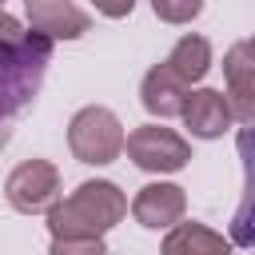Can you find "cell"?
Returning a JSON list of instances; mask_svg holds the SVG:
<instances>
[{
	"label": "cell",
	"instance_id": "obj_1",
	"mask_svg": "<svg viewBox=\"0 0 255 255\" xmlns=\"http://www.w3.org/2000/svg\"><path fill=\"white\" fill-rule=\"evenodd\" d=\"M128 215V195L112 179H84L68 199L48 207L52 239H104Z\"/></svg>",
	"mask_w": 255,
	"mask_h": 255
},
{
	"label": "cell",
	"instance_id": "obj_2",
	"mask_svg": "<svg viewBox=\"0 0 255 255\" xmlns=\"http://www.w3.org/2000/svg\"><path fill=\"white\" fill-rule=\"evenodd\" d=\"M52 44L44 32H24V40L16 44H0V124L16 112H24L40 84H44V72L52 64Z\"/></svg>",
	"mask_w": 255,
	"mask_h": 255
},
{
	"label": "cell",
	"instance_id": "obj_3",
	"mask_svg": "<svg viewBox=\"0 0 255 255\" xmlns=\"http://www.w3.org/2000/svg\"><path fill=\"white\" fill-rule=\"evenodd\" d=\"M68 147L80 163L88 167H104L124 151V124L116 120L112 108L104 104H88L72 116L68 124Z\"/></svg>",
	"mask_w": 255,
	"mask_h": 255
},
{
	"label": "cell",
	"instance_id": "obj_4",
	"mask_svg": "<svg viewBox=\"0 0 255 255\" xmlns=\"http://www.w3.org/2000/svg\"><path fill=\"white\" fill-rule=\"evenodd\" d=\"M128 159L139 167V171H151V175H167V171H183L187 159H191V143L171 131V128H159V124H143L135 128L128 139Z\"/></svg>",
	"mask_w": 255,
	"mask_h": 255
},
{
	"label": "cell",
	"instance_id": "obj_5",
	"mask_svg": "<svg viewBox=\"0 0 255 255\" xmlns=\"http://www.w3.org/2000/svg\"><path fill=\"white\" fill-rule=\"evenodd\" d=\"M8 203L20 215H40L60 199V171L48 159H24L20 167H12L8 183H4Z\"/></svg>",
	"mask_w": 255,
	"mask_h": 255
},
{
	"label": "cell",
	"instance_id": "obj_6",
	"mask_svg": "<svg viewBox=\"0 0 255 255\" xmlns=\"http://www.w3.org/2000/svg\"><path fill=\"white\" fill-rule=\"evenodd\" d=\"M223 80H227V104L231 116L251 124L255 120V36L239 40L223 56Z\"/></svg>",
	"mask_w": 255,
	"mask_h": 255
},
{
	"label": "cell",
	"instance_id": "obj_7",
	"mask_svg": "<svg viewBox=\"0 0 255 255\" xmlns=\"http://www.w3.org/2000/svg\"><path fill=\"white\" fill-rule=\"evenodd\" d=\"M183 211H187V195H183V187H179V183H163V179L143 183V187L135 191V199H131V215H135V223H139V227H151V231L175 227V223L183 219Z\"/></svg>",
	"mask_w": 255,
	"mask_h": 255
},
{
	"label": "cell",
	"instance_id": "obj_8",
	"mask_svg": "<svg viewBox=\"0 0 255 255\" xmlns=\"http://www.w3.org/2000/svg\"><path fill=\"white\" fill-rule=\"evenodd\" d=\"M179 116H183L187 131L199 135V139H219V135L231 128V120H235V116H231V104H227V96H223L219 88H195V92L183 100Z\"/></svg>",
	"mask_w": 255,
	"mask_h": 255
},
{
	"label": "cell",
	"instance_id": "obj_9",
	"mask_svg": "<svg viewBox=\"0 0 255 255\" xmlns=\"http://www.w3.org/2000/svg\"><path fill=\"white\" fill-rule=\"evenodd\" d=\"M24 12L32 32H44L48 40H80L92 28L88 12H80L72 0H24Z\"/></svg>",
	"mask_w": 255,
	"mask_h": 255
},
{
	"label": "cell",
	"instance_id": "obj_10",
	"mask_svg": "<svg viewBox=\"0 0 255 255\" xmlns=\"http://www.w3.org/2000/svg\"><path fill=\"white\" fill-rule=\"evenodd\" d=\"M243 159V199L231 215V247H255V120L235 139Z\"/></svg>",
	"mask_w": 255,
	"mask_h": 255
},
{
	"label": "cell",
	"instance_id": "obj_11",
	"mask_svg": "<svg viewBox=\"0 0 255 255\" xmlns=\"http://www.w3.org/2000/svg\"><path fill=\"white\" fill-rule=\"evenodd\" d=\"M183 100H187V84H179L167 64L147 68V76H143V84H139V104H143L151 116H159V120L179 116Z\"/></svg>",
	"mask_w": 255,
	"mask_h": 255
},
{
	"label": "cell",
	"instance_id": "obj_12",
	"mask_svg": "<svg viewBox=\"0 0 255 255\" xmlns=\"http://www.w3.org/2000/svg\"><path fill=\"white\" fill-rule=\"evenodd\" d=\"M159 255H231V239H223L207 223H175L163 235Z\"/></svg>",
	"mask_w": 255,
	"mask_h": 255
},
{
	"label": "cell",
	"instance_id": "obj_13",
	"mask_svg": "<svg viewBox=\"0 0 255 255\" xmlns=\"http://www.w3.org/2000/svg\"><path fill=\"white\" fill-rule=\"evenodd\" d=\"M171 72H175V80L179 84H199L203 76H207V68H211V44L203 40V36H179L175 40V48L167 52V60H163Z\"/></svg>",
	"mask_w": 255,
	"mask_h": 255
},
{
	"label": "cell",
	"instance_id": "obj_14",
	"mask_svg": "<svg viewBox=\"0 0 255 255\" xmlns=\"http://www.w3.org/2000/svg\"><path fill=\"white\" fill-rule=\"evenodd\" d=\"M151 8L163 24H191L203 12V0H151Z\"/></svg>",
	"mask_w": 255,
	"mask_h": 255
},
{
	"label": "cell",
	"instance_id": "obj_15",
	"mask_svg": "<svg viewBox=\"0 0 255 255\" xmlns=\"http://www.w3.org/2000/svg\"><path fill=\"white\" fill-rule=\"evenodd\" d=\"M48 255H108L104 239H52Z\"/></svg>",
	"mask_w": 255,
	"mask_h": 255
},
{
	"label": "cell",
	"instance_id": "obj_16",
	"mask_svg": "<svg viewBox=\"0 0 255 255\" xmlns=\"http://www.w3.org/2000/svg\"><path fill=\"white\" fill-rule=\"evenodd\" d=\"M92 4H96V12L108 16V20H124V16H131V8H135V0H92Z\"/></svg>",
	"mask_w": 255,
	"mask_h": 255
},
{
	"label": "cell",
	"instance_id": "obj_17",
	"mask_svg": "<svg viewBox=\"0 0 255 255\" xmlns=\"http://www.w3.org/2000/svg\"><path fill=\"white\" fill-rule=\"evenodd\" d=\"M24 32H28V28L0 8V44H16V40H24Z\"/></svg>",
	"mask_w": 255,
	"mask_h": 255
},
{
	"label": "cell",
	"instance_id": "obj_18",
	"mask_svg": "<svg viewBox=\"0 0 255 255\" xmlns=\"http://www.w3.org/2000/svg\"><path fill=\"white\" fill-rule=\"evenodd\" d=\"M8 139H12V128H4V124H0V147H8Z\"/></svg>",
	"mask_w": 255,
	"mask_h": 255
},
{
	"label": "cell",
	"instance_id": "obj_19",
	"mask_svg": "<svg viewBox=\"0 0 255 255\" xmlns=\"http://www.w3.org/2000/svg\"><path fill=\"white\" fill-rule=\"evenodd\" d=\"M0 8H4V0H0Z\"/></svg>",
	"mask_w": 255,
	"mask_h": 255
}]
</instances>
